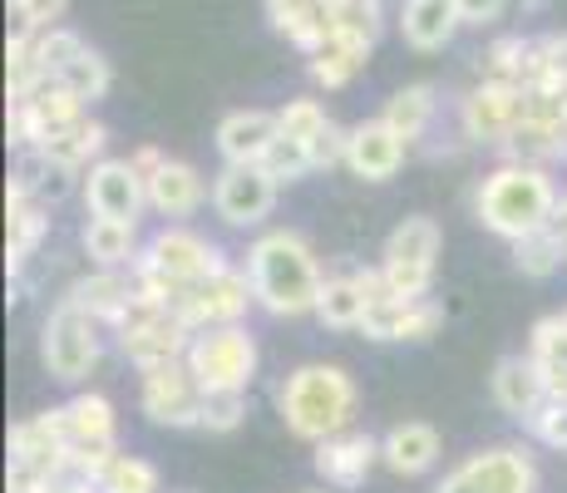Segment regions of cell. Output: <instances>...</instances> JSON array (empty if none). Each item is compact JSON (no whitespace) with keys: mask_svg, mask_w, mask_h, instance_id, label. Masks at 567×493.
<instances>
[{"mask_svg":"<svg viewBox=\"0 0 567 493\" xmlns=\"http://www.w3.org/2000/svg\"><path fill=\"white\" fill-rule=\"evenodd\" d=\"M277 124L287 138H301V144H311L316 134H321L326 124H331V114H326L316 99H287V104L277 109Z\"/></svg>","mask_w":567,"mask_h":493,"instance_id":"b9f144b4","label":"cell"},{"mask_svg":"<svg viewBox=\"0 0 567 493\" xmlns=\"http://www.w3.org/2000/svg\"><path fill=\"white\" fill-rule=\"evenodd\" d=\"M326 25H331V40L370 54L385 25V0H326Z\"/></svg>","mask_w":567,"mask_h":493,"instance_id":"f1b7e54d","label":"cell"},{"mask_svg":"<svg viewBox=\"0 0 567 493\" xmlns=\"http://www.w3.org/2000/svg\"><path fill=\"white\" fill-rule=\"evenodd\" d=\"M193 336H198V331H193V326L183 321L178 311L138 301L134 311H128V321L114 331V341H118V356H124L128 366L144 376V370L178 366V360H188Z\"/></svg>","mask_w":567,"mask_h":493,"instance_id":"ba28073f","label":"cell"},{"mask_svg":"<svg viewBox=\"0 0 567 493\" xmlns=\"http://www.w3.org/2000/svg\"><path fill=\"white\" fill-rule=\"evenodd\" d=\"M484 80L533 90V40H523V35H498L494 45L484 50Z\"/></svg>","mask_w":567,"mask_h":493,"instance_id":"d6a6232c","label":"cell"},{"mask_svg":"<svg viewBox=\"0 0 567 493\" xmlns=\"http://www.w3.org/2000/svg\"><path fill=\"white\" fill-rule=\"evenodd\" d=\"M128 158H134V168L144 173V178H154V173L163 168V158H168V153H158L154 144H144V148H134V153H128Z\"/></svg>","mask_w":567,"mask_h":493,"instance_id":"7dc6e473","label":"cell"},{"mask_svg":"<svg viewBox=\"0 0 567 493\" xmlns=\"http://www.w3.org/2000/svg\"><path fill=\"white\" fill-rule=\"evenodd\" d=\"M144 243L138 237V223H114V217H84L80 227V247L94 267L104 271H134L138 257H144Z\"/></svg>","mask_w":567,"mask_h":493,"instance_id":"cb8c5ba5","label":"cell"},{"mask_svg":"<svg viewBox=\"0 0 567 493\" xmlns=\"http://www.w3.org/2000/svg\"><path fill=\"white\" fill-rule=\"evenodd\" d=\"M370 60V54H361V50H351V45H341V40H326L321 50L311 54V84L316 90H346V84L355 80V70Z\"/></svg>","mask_w":567,"mask_h":493,"instance_id":"d590c367","label":"cell"},{"mask_svg":"<svg viewBox=\"0 0 567 493\" xmlns=\"http://www.w3.org/2000/svg\"><path fill=\"white\" fill-rule=\"evenodd\" d=\"M508 251H514V267L523 271V277H533V281H548V277H558V271L567 267V243L553 233V227L518 237V243H508Z\"/></svg>","mask_w":567,"mask_h":493,"instance_id":"1f68e13d","label":"cell"},{"mask_svg":"<svg viewBox=\"0 0 567 493\" xmlns=\"http://www.w3.org/2000/svg\"><path fill=\"white\" fill-rule=\"evenodd\" d=\"M64 414V434H70V449H118V414L114 400L100 390H80L74 400L60 404Z\"/></svg>","mask_w":567,"mask_h":493,"instance_id":"d4e9b609","label":"cell"},{"mask_svg":"<svg viewBox=\"0 0 567 493\" xmlns=\"http://www.w3.org/2000/svg\"><path fill=\"white\" fill-rule=\"evenodd\" d=\"M434 114H440V90H434V84H405V90H395L385 99V109H380V119H385L405 144H420V138L430 134Z\"/></svg>","mask_w":567,"mask_h":493,"instance_id":"4dcf8cb0","label":"cell"},{"mask_svg":"<svg viewBox=\"0 0 567 493\" xmlns=\"http://www.w3.org/2000/svg\"><path fill=\"white\" fill-rule=\"evenodd\" d=\"M271 400H277L287 434H297L311 449L321 440L355 430V420H361V386L336 360H307V366L287 370V380L277 386Z\"/></svg>","mask_w":567,"mask_h":493,"instance_id":"7a4b0ae2","label":"cell"},{"mask_svg":"<svg viewBox=\"0 0 567 493\" xmlns=\"http://www.w3.org/2000/svg\"><path fill=\"white\" fill-rule=\"evenodd\" d=\"M375 464H380V440L365 430H346V434H336V440H321L311 449L316 479L336 493L361 489L365 479L375 474Z\"/></svg>","mask_w":567,"mask_h":493,"instance_id":"e0dca14e","label":"cell"},{"mask_svg":"<svg viewBox=\"0 0 567 493\" xmlns=\"http://www.w3.org/2000/svg\"><path fill=\"white\" fill-rule=\"evenodd\" d=\"M440 251H444V233L434 217L414 213V217H400L390 227L385 247H380V277L390 281V291L400 301H420V296L434 291V271H440Z\"/></svg>","mask_w":567,"mask_h":493,"instance_id":"5b68a950","label":"cell"},{"mask_svg":"<svg viewBox=\"0 0 567 493\" xmlns=\"http://www.w3.org/2000/svg\"><path fill=\"white\" fill-rule=\"evenodd\" d=\"M454 6H460V20H464V25L484 30V25H494V20L504 16L508 0H454Z\"/></svg>","mask_w":567,"mask_h":493,"instance_id":"bcb514c9","label":"cell"},{"mask_svg":"<svg viewBox=\"0 0 567 493\" xmlns=\"http://www.w3.org/2000/svg\"><path fill=\"white\" fill-rule=\"evenodd\" d=\"M410 144L385 124V119H365V124L351 129V144H346V168L361 183H390L400 168H405Z\"/></svg>","mask_w":567,"mask_h":493,"instance_id":"44dd1931","label":"cell"},{"mask_svg":"<svg viewBox=\"0 0 567 493\" xmlns=\"http://www.w3.org/2000/svg\"><path fill=\"white\" fill-rule=\"evenodd\" d=\"M45 233H50V203L25 197V193H6V267H10V277L25 271V261L45 243Z\"/></svg>","mask_w":567,"mask_h":493,"instance_id":"484cf974","label":"cell"},{"mask_svg":"<svg viewBox=\"0 0 567 493\" xmlns=\"http://www.w3.org/2000/svg\"><path fill=\"white\" fill-rule=\"evenodd\" d=\"M365 311H370V296L361 287V271L355 267L331 271L321 287V301H316V321L331 326V331H361Z\"/></svg>","mask_w":567,"mask_h":493,"instance_id":"83f0119b","label":"cell"},{"mask_svg":"<svg viewBox=\"0 0 567 493\" xmlns=\"http://www.w3.org/2000/svg\"><path fill=\"white\" fill-rule=\"evenodd\" d=\"M281 183L271 178L261 163H223V173L213 178V213L223 227L237 233H257L277 207Z\"/></svg>","mask_w":567,"mask_h":493,"instance_id":"9c48e42d","label":"cell"},{"mask_svg":"<svg viewBox=\"0 0 567 493\" xmlns=\"http://www.w3.org/2000/svg\"><path fill=\"white\" fill-rule=\"evenodd\" d=\"M261 168L271 173L277 183H301L311 173V153L301 138H287V134H277V144L267 148V158H261Z\"/></svg>","mask_w":567,"mask_h":493,"instance_id":"60d3db41","label":"cell"},{"mask_svg":"<svg viewBox=\"0 0 567 493\" xmlns=\"http://www.w3.org/2000/svg\"><path fill=\"white\" fill-rule=\"evenodd\" d=\"M64 459H70V434H64L60 404L30 414V420H20V424H10V464L16 469L54 479V474H64Z\"/></svg>","mask_w":567,"mask_h":493,"instance_id":"2e32d148","label":"cell"},{"mask_svg":"<svg viewBox=\"0 0 567 493\" xmlns=\"http://www.w3.org/2000/svg\"><path fill=\"white\" fill-rule=\"evenodd\" d=\"M533 90L567 99V30L533 40Z\"/></svg>","mask_w":567,"mask_h":493,"instance_id":"e575fe53","label":"cell"},{"mask_svg":"<svg viewBox=\"0 0 567 493\" xmlns=\"http://www.w3.org/2000/svg\"><path fill=\"white\" fill-rule=\"evenodd\" d=\"M488 394H494L498 410H504L508 420H518L523 430H528V424L543 414V404L553 400L548 376H543V366L528 356V350H514V356H498V360H494Z\"/></svg>","mask_w":567,"mask_h":493,"instance_id":"9a60e30c","label":"cell"},{"mask_svg":"<svg viewBox=\"0 0 567 493\" xmlns=\"http://www.w3.org/2000/svg\"><path fill=\"white\" fill-rule=\"evenodd\" d=\"M64 10H70V0H10V16H16L10 30H54Z\"/></svg>","mask_w":567,"mask_h":493,"instance_id":"7bdbcfd3","label":"cell"},{"mask_svg":"<svg viewBox=\"0 0 567 493\" xmlns=\"http://www.w3.org/2000/svg\"><path fill=\"white\" fill-rule=\"evenodd\" d=\"M257 366H261V350L247 326H213V331L193 336V346H188V370L203 386V394H213V390L247 394V386L257 380Z\"/></svg>","mask_w":567,"mask_h":493,"instance_id":"52a82bcc","label":"cell"},{"mask_svg":"<svg viewBox=\"0 0 567 493\" xmlns=\"http://www.w3.org/2000/svg\"><path fill=\"white\" fill-rule=\"evenodd\" d=\"M227 261L233 257H227L213 237L193 233L188 223H163L158 233L144 243V257H138V267H134L138 301L178 311L183 296H188L193 287H203L207 277H217Z\"/></svg>","mask_w":567,"mask_h":493,"instance_id":"3957f363","label":"cell"},{"mask_svg":"<svg viewBox=\"0 0 567 493\" xmlns=\"http://www.w3.org/2000/svg\"><path fill=\"white\" fill-rule=\"evenodd\" d=\"M100 493H163V479H158V469L148 464V459H138V454H118L114 464L104 469Z\"/></svg>","mask_w":567,"mask_h":493,"instance_id":"74e56055","label":"cell"},{"mask_svg":"<svg viewBox=\"0 0 567 493\" xmlns=\"http://www.w3.org/2000/svg\"><path fill=\"white\" fill-rule=\"evenodd\" d=\"M434 493H478V489L468 484V479L460 474V469H450V474H444L440 484H434Z\"/></svg>","mask_w":567,"mask_h":493,"instance_id":"c3c4849f","label":"cell"},{"mask_svg":"<svg viewBox=\"0 0 567 493\" xmlns=\"http://www.w3.org/2000/svg\"><path fill=\"white\" fill-rule=\"evenodd\" d=\"M478 493H538L543 469L528 444H488L474 449L464 464H454Z\"/></svg>","mask_w":567,"mask_h":493,"instance_id":"5bb4252c","label":"cell"},{"mask_svg":"<svg viewBox=\"0 0 567 493\" xmlns=\"http://www.w3.org/2000/svg\"><path fill=\"white\" fill-rule=\"evenodd\" d=\"M281 124H277V109H233V114L217 124L213 144L223 153V163H261L267 148L277 144Z\"/></svg>","mask_w":567,"mask_h":493,"instance_id":"603a6c76","label":"cell"},{"mask_svg":"<svg viewBox=\"0 0 567 493\" xmlns=\"http://www.w3.org/2000/svg\"><path fill=\"white\" fill-rule=\"evenodd\" d=\"M60 84H64V90H70L74 99H84V104H94V99H104V94H109V84H114V70H109V60H104L100 50H90V45H84V50L74 54L70 64H64Z\"/></svg>","mask_w":567,"mask_h":493,"instance_id":"8d00e7d4","label":"cell"},{"mask_svg":"<svg viewBox=\"0 0 567 493\" xmlns=\"http://www.w3.org/2000/svg\"><path fill=\"white\" fill-rule=\"evenodd\" d=\"M243 420H247V394H237V390H213V394H203V420H198V430H207V434H233Z\"/></svg>","mask_w":567,"mask_h":493,"instance_id":"ab89813d","label":"cell"},{"mask_svg":"<svg viewBox=\"0 0 567 493\" xmlns=\"http://www.w3.org/2000/svg\"><path fill=\"white\" fill-rule=\"evenodd\" d=\"M104 360V326L94 316H84L80 306L60 301L40 326V366L60 386H80L100 370Z\"/></svg>","mask_w":567,"mask_h":493,"instance_id":"8992f818","label":"cell"},{"mask_svg":"<svg viewBox=\"0 0 567 493\" xmlns=\"http://www.w3.org/2000/svg\"><path fill=\"white\" fill-rule=\"evenodd\" d=\"M528 356L543 366V376H553V370H567V316L563 311L543 316V321L533 326Z\"/></svg>","mask_w":567,"mask_h":493,"instance_id":"f35d334b","label":"cell"},{"mask_svg":"<svg viewBox=\"0 0 567 493\" xmlns=\"http://www.w3.org/2000/svg\"><path fill=\"white\" fill-rule=\"evenodd\" d=\"M460 6L454 0H405V10H400V35H405L410 50L420 54H434L444 50L454 35H460Z\"/></svg>","mask_w":567,"mask_h":493,"instance_id":"4316f807","label":"cell"},{"mask_svg":"<svg viewBox=\"0 0 567 493\" xmlns=\"http://www.w3.org/2000/svg\"><path fill=\"white\" fill-rule=\"evenodd\" d=\"M504 153L508 163H528V168L553 173V163H567V124H558V119H523Z\"/></svg>","mask_w":567,"mask_h":493,"instance_id":"f546056e","label":"cell"},{"mask_svg":"<svg viewBox=\"0 0 567 493\" xmlns=\"http://www.w3.org/2000/svg\"><path fill=\"white\" fill-rule=\"evenodd\" d=\"M444 459V440L434 424L424 420H400L380 434V464L395 479H420Z\"/></svg>","mask_w":567,"mask_h":493,"instance_id":"7402d4cb","label":"cell"},{"mask_svg":"<svg viewBox=\"0 0 567 493\" xmlns=\"http://www.w3.org/2000/svg\"><path fill=\"white\" fill-rule=\"evenodd\" d=\"M90 217L138 223L148 213V178L134 168V158H100L80 183Z\"/></svg>","mask_w":567,"mask_h":493,"instance_id":"4fadbf2b","label":"cell"},{"mask_svg":"<svg viewBox=\"0 0 567 493\" xmlns=\"http://www.w3.org/2000/svg\"><path fill=\"white\" fill-rule=\"evenodd\" d=\"M528 434L538 444H548V449H558V454H567V400H548V404H543V414L528 424Z\"/></svg>","mask_w":567,"mask_h":493,"instance_id":"ee69618b","label":"cell"},{"mask_svg":"<svg viewBox=\"0 0 567 493\" xmlns=\"http://www.w3.org/2000/svg\"><path fill=\"white\" fill-rule=\"evenodd\" d=\"M247 277H252L257 306L277 321H301V316H316V301H321L326 271L321 257L297 227H267L247 243Z\"/></svg>","mask_w":567,"mask_h":493,"instance_id":"6da1fadb","label":"cell"},{"mask_svg":"<svg viewBox=\"0 0 567 493\" xmlns=\"http://www.w3.org/2000/svg\"><path fill=\"white\" fill-rule=\"evenodd\" d=\"M558 203H563V193H558V183H553V173L528 168V163H504V168H494L474 188L478 227L504 237V243H518V237L553 227Z\"/></svg>","mask_w":567,"mask_h":493,"instance_id":"277c9868","label":"cell"},{"mask_svg":"<svg viewBox=\"0 0 567 493\" xmlns=\"http://www.w3.org/2000/svg\"><path fill=\"white\" fill-rule=\"evenodd\" d=\"M138 410L158 430H198L203 420V386L193 380L188 360L178 366H158L138 376Z\"/></svg>","mask_w":567,"mask_h":493,"instance_id":"30bf717a","label":"cell"},{"mask_svg":"<svg viewBox=\"0 0 567 493\" xmlns=\"http://www.w3.org/2000/svg\"><path fill=\"white\" fill-rule=\"evenodd\" d=\"M213 203V188L188 158H163V168L148 178V213L163 223H188Z\"/></svg>","mask_w":567,"mask_h":493,"instance_id":"ffe728a7","label":"cell"},{"mask_svg":"<svg viewBox=\"0 0 567 493\" xmlns=\"http://www.w3.org/2000/svg\"><path fill=\"white\" fill-rule=\"evenodd\" d=\"M523 119H528V90H518V84L484 80L478 90H468L464 104H460V129H464L468 144L504 148L508 138L518 134Z\"/></svg>","mask_w":567,"mask_h":493,"instance_id":"7c38bea8","label":"cell"},{"mask_svg":"<svg viewBox=\"0 0 567 493\" xmlns=\"http://www.w3.org/2000/svg\"><path fill=\"white\" fill-rule=\"evenodd\" d=\"M104 148H109V129L100 124V119H90V114H84L80 124H74L64 138H54V144H50L45 153H50V158H60V163H70V168L90 173L94 163L104 158Z\"/></svg>","mask_w":567,"mask_h":493,"instance_id":"836d02e7","label":"cell"},{"mask_svg":"<svg viewBox=\"0 0 567 493\" xmlns=\"http://www.w3.org/2000/svg\"><path fill=\"white\" fill-rule=\"evenodd\" d=\"M60 301L80 306L84 316H94V321H100L104 331L114 336L118 326L128 321V311L138 306L134 271H104V267H94V271H84V277H74L70 287H64Z\"/></svg>","mask_w":567,"mask_h":493,"instance_id":"ac0fdd59","label":"cell"},{"mask_svg":"<svg viewBox=\"0 0 567 493\" xmlns=\"http://www.w3.org/2000/svg\"><path fill=\"white\" fill-rule=\"evenodd\" d=\"M252 306H257V291H252L247 267L227 261L217 277H207L203 287H193L183 296L178 316L193 326V331H213V326H247V311H252Z\"/></svg>","mask_w":567,"mask_h":493,"instance_id":"8fae6325","label":"cell"},{"mask_svg":"<svg viewBox=\"0 0 567 493\" xmlns=\"http://www.w3.org/2000/svg\"><path fill=\"white\" fill-rule=\"evenodd\" d=\"M444 326V306L434 296H420V301H380L365 311V341L375 346H420L430 336H440Z\"/></svg>","mask_w":567,"mask_h":493,"instance_id":"d6986e66","label":"cell"},{"mask_svg":"<svg viewBox=\"0 0 567 493\" xmlns=\"http://www.w3.org/2000/svg\"><path fill=\"white\" fill-rule=\"evenodd\" d=\"M346 144H351V129H341L331 119V124L321 129V134L307 144V153H311V168H336V163H346Z\"/></svg>","mask_w":567,"mask_h":493,"instance_id":"f6af8a7d","label":"cell"}]
</instances>
